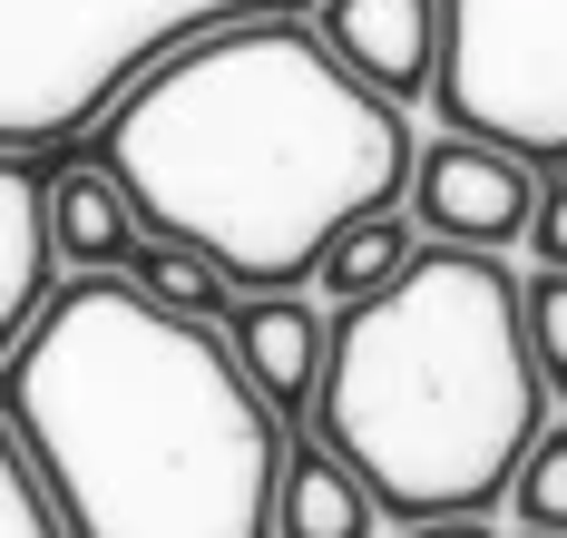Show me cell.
<instances>
[{
    "label": "cell",
    "instance_id": "obj_1",
    "mask_svg": "<svg viewBox=\"0 0 567 538\" xmlns=\"http://www.w3.org/2000/svg\"><path fill=\"white\" fill-rule=\"evenodd\" d=\"M411 157L401 108L284 10L167 50L99 127L137 226L196 245L235 294H303L342 226L401 206Z\"/></svg>",
    "mask_w": 567,
    "mask_h": 538
},
{
    "label": "cell",
    "instance_id": "obj_2",
    "mask_svg": "<svg viewBox=\"0 0 567 538\" xmlns=\"http://www.w3.org/2000/svg\"><path fill=\"white\" fill-rule=\"evenodd\" d=\"M69 538H275L284 421L245 382L226 323L167 313L127 275H69L0 372Z\"/></svg>",
    "mask_w": 567,
    "mask_h": 538
},
{
    "label": "cell",
    "instance_id": "obj_3",
    "mask_svg": "<svg viewBox=\"0 0 567 538\" xmlns=\"http://www.w3.org/2000/svg\"><path fill=\"white\" fill-rule=\"evenodd\" d=\"M528 284L499 255L421 245L392 294L333 313L313 431L362 470L382 519H489L528 441L548 431V382L528 353Z\"/></svg>",
    "mask_w": 567,
    "mask_h": 538
},
{
    "label": "cell",
    "instance_id": "obj_4",
    "mask_svg": "<svg viewBox=\"0 0 567 538\" xmlns=\"http://www.w3.org/2000/svg\"><path fill=\"white\" fill-rule=\"evenodd\" d=\"M431 108L451 137L567 167V0H441Z\"/></svg>",
    "mask_w": 567,
    "mask_h": 538
},
{
    "label": "cell",
    "instance_id": "obj_5",
    "mask_svg": "<svg viewBox=\"0 0 567 538\" xmlns=\"http://www.w3.org/2000/svg\"><path fill=\"white\" fill-rule=\"evenodd\" d=\"M538 167L509 147H480V137H441L411 157V226L431 245H470V255H499L538 226Z\"/></svg>",
    "mask_w": 567,
    "mask_h": 538
},
{
    "label": "cell",
    "instance_id": "obj_6",
    "mask_svg": "<svg viewBox=\"0 0 567 538\" xmlns=\"http://www.w3.org/2000/svg\"><path fill=\"white\" fill-rule=\"evenodd\" d=\"M303 20L372 99H392V108L431 99V79H441V0H313Z\"/></svg>",
    "mask_w": 567,
    "mask_h": 538
},
{
    "label": "cell",
    "instance_id": "obj_7",
    "mask_svg": "<svg viewBox=\"0 0 567 538\" xmlns=\"http://www.w3.org/2000/svg\"><path fill=\"white\" fill-rule=\"evenodd\" d=\"M226 343H235L245 382L265 392V412H275V421H313V402H323V353H333V323H323L303 294H235Z\"/></svg>",
    "mask_w": 567,
    "mask_h": 538
},
{
    "label": "cell",
    "instance_id": "obj_8",
    "mask_svg": "<svg viewBox=\"0 0 567 538\" xmlns=\"http://www.w3.org/2000/svg\"><path fill=\"white\" fill-rule=\"evenodd\" d=\"M59 284L69 275H59V245H50V177L0 157V372L30 343V323L50 313Z\"/></svg>",
    "mask_w": 567,
    "mask_h": 538
},
{
    "label": "cell",
    "instance_id": "obj_9",
    "mask_svg": "<svg viewBox=\"0 0 567 538\" xmlns=\"http://www.w3.org/2000/svg\"><path fill=\"white\" fill-rule=\"evenodd\" d=\"M50 245H59V275H127V255L147 245L127 186L79 157V167H50Z\"/></svg>",
    "mask_w": 567,
    "mask_h": 538
},
{
    "label": "cell",
    "instance_id": "obj_10",
    "mask_svg": "<svg viewBox=\"0 0 567 538\" xmlns=\"http://www.w3.org/2000/svg\"><path fill=\"white\" fill-rule=\"evenodd\" d=\"M382 529V499L362 489V470L342 461L333 441H293L275 479V538H372Z\"/></svg>",
    "mask_w": 567,
    "mask_h": 538
},
{
    "label": "cell",
    "instance_id": "obj_11",
    "mask_svg": "<svg viewBox=\"0 0 567 538\" xmlns=\"http://www.w3.org/2000/svg\"><path fill=\"white\" fill-rule=\"evenodd\" d=\"M411 255H421V226L401 216V206H382V216H362V226H342L333 245H323V303L333 313H352V303H372V294H392L401 275H411Z\"/></svg>",
    "mask_w": 567,
    "mask_h": 538
},
{
    "label": "cell",
    "instance_id": "obj_12",
    "mask_svg": "<svg viewBox=\"0 0 567 538\" xmlns=\"http://www.w3.org/2000/svg\"><path fill=\"white\" fill-rule=\"evenodd\" d=\"M127 284L157 294L167 313H196V323H226V313H235V284L196 255V245H167V236H147L137 255H127Z\"/></svg>",
    "mask_w": 567,
    "mask_h": 538
},
{
    "label": "cell",
    "instance_id": "obj_13",
    "mask_svg": "<svg viewBox=\"0 0 567 538\" xmlns=\"http://www.w3.org/2000/svg\"><path fill=\"white\" fill-rule=\"evenodd\" d=\"M509 509H518V538H567V421H548L528 441V461L509 479Z\"/></svg>",
    "mask_w": 567,
    "mask_h": 538
},
{
    "label": "cell",
    "instance_id": "obj_14",
    "mask_svg": "<svg viewBox=\"0 0 567 538\" xmlns=\"http://www.w3.org/2000/svg\"><path fill=\"white\" fill-rule=\"evenodd\" d=\"M0 538H69V519L40 489V470H30V451H20L10 421H0Z\"/></svg>",
    "mask_w": 567,
    "mask_h": 538
},
{
    "label": "cell",
    "instance_id": "obj_15",
    "mask_svg": "<svg viewBox=\"0 0 567 538\" xmlns=\"http://www.w3.org/2000/svg\"><path fill=\"white\" fill-rule=\"evenodd\" d=\"M518 303H528V353H538V382L567 392V275H538Z\"/></svg>",
    "mask_w": 567,
    "mask_h": 538
},
{
    "label": "cell",
    "instance_id": "obj_16",
    "mask_svg": "<svg viewBox=\"0 0 567 538\" xmlns=\"http://www.w3.org/2000/svg\"><path fill=\"white\" fill-rule=\"evenodd\" d=\"M528 245H538V265H548V275H567V167H558V186L538 196V226H528Z\"/></svg>",
    "mask_w": 567,
    "mask_h": 538
},
{
    "label": "cell",
    "instance_id": "obj_17",
    "mask_svg": "<svg viewBox=\"0 0 567 538\" xmlns=\"http://www.w3.org/2000/svg\"><path fill=\"white\" fill-rule=\"evenodd\" d=\"M401 538H499L489 519H431V529H401Z\"/></svg>",
    "mask_w": 567,
    "mask_h": 538
}]
</instances>
